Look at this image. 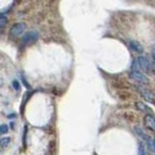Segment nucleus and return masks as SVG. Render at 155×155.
<instances>
[{"instance_id":"obj_1","label":"nucleus","mask_w":155,"mask_h":155,"mask_svg":"<svg viewBox=\"0 0 155 155\" xmlns=\"http://www.w3.org/2000/svg\"><path fill=\"white\" fill-rule=\"evenodd\" d=\"M134 131H135V133L137 134L145 143H147V147H148V149L150 150V151L155 153V142H154V140L150 138L147 134H145L144 131L140 127H139V126H135Z\"/></svg>"},{"instance_id":"obj_2","label":"nucleus","mask_w":155,"mask_h":155,"mask_svg":"<svg viewBox=\"0 0 155 155\" xmlns=\"http://www.w3.org/2000/svg\"><path fill=\"white\" fill-rule=\"evenodd\" d=\"M129 78L131 80L139 82V84H148L149 80L148 78L145 76L143 72H137V71H130L129 73Z\"/></svg>"},{"instance_id":"obj_3","label":"nucleus","mask_w":155,"mask_h":155,"mask_svg":"<svg viewBox=\"0 0 155 155\" xmlns=\"http://www.w3.org/2000/svg\"><path fill=\"white\" fill-rule=\"evenodd\" d=\"M25 29H26V24L25 23H23V22L16 23L11 27V29H10V35H11L12 37L16 38V37L21 35V34H22Z\"/></svg>"},{"instance_id":"obj_4","label":"nucleus","mask_w":155,"mask_h":155,"mask_svg":"<svg viewBox=\"0 0 155 155\" xmlns=\"http://www.w3.org/2000/svg\"><path fill=\"white\" fill-rule=\"evenodd\" d=\"M137 60L139 62V65L140 67V69H142L143 72H150L151 71V65H150V62L149 60L147 59V57L143 56V55H140L138 58H137Z\"/></svg>"},{"instance_id":"obj_5","label":"nucleus","mask_w":155,"mask_h":155,"mask_svg":"<svg viewBox=\"0 0 155 155\" xmlns=\"http://www.w3.org/2000/svg\"><path fill=\"white\" fill-rule=\"evenodd\" d=\"M39 37V34L37 31H29L26 32L22 37V42L24 44H30V43H34L35 41H37V39Z\"/></svg>"},{"instance_id":"obj_6","label":"nucleus","mask_w":155,"mask_h":155,"mask_svg":"<svg viewBox=\"0 0 155 155\" xmlns=\"http://www.w3.org/2000/svg\"><path fill=\"white\" fill-rule=\"evenodd\" d=\"M143 124L147 128L151 131H155V118L152 114H147L143 117Z\"/></svg>"},{"instance_id":"obj_7","label":"nucleus","mask_w":155,"mask_h":155,"mask_svg":"<svg viewBox=\"0 0 155 155\" xmlns=\"http://www.w3.org/2000/svg\"><path fill=\"white\" fill-rule=\"evenodd\" d=\"M140 95L143 96V98L145 101L150 102V103H154L155 97H154V95H153L152 92H150L149 90L144 89V88L140 89Z\"/></svg>"},{"instance_id":"obj_8","label":"nucleus","mask_w":155,"mask_h":155,"mask_svg":"<svg viewBox=\"0 0 155 155\" xmlns=\"http://www.w3.org/2000/svg\"><path fill=\"white\" fill-rule=\"evenodd\" d=\"M129 48L132 50L134 52L136 53H143V46L140 45V44L138 42V41H135V40H132V41H130L129 42Z\"/></svg>"},{"instance_id":"obj_9","label":"nucleus","mask_w":155,"mask_h":155,"mask_svg":"<svg viewBox=\"0 0 155 155\" xmlns=\"http://www.w3.org/2000/svg\"><path fill=\"white\" fill-rule=\"evenodd\" d=\"M135 107H136V109H137L138 110L143 111V113H147V114L150 113V109H149L148 107H147V105H145L144 103H143L142 101L136 102Z\"/></svg>"},{"instance_id":"obj_10","label":"nucleus","mask_w":155,"mask_h":155,"mask_svg":"<svg viewBox=\"0 0 155 155\" xmlns=\"http://www.w3.org/2000/svg\"><path fill=\"white\" fill-rule=\"evenodd\" d=\"M10 143H11V139H10L9 137H5V138L0 139V147H8V144Z\"/></svg>"},{"instance_id":"obj_11","label":"nucleus","mask_w":155,"mask_h":155,"mask_svg":"<svg viewBox=\"0 0 155 155\" xmlns=\"http://www.w3.org/2000/svg\"><path fill=\"white\" fill-rule=\"evenodd\" d=\"M131 71H137V72H143L140 67L139 65V62L137 59H135L132 63V66H131Z\"/></svg>"},{"instance_id":"obj_12","label":"nucleus","mask_w":155,"mask_h":155,"mask_svg":"<svg viewBox=\"0 0 155 155\" xmlns=\"http://www.w3.org/2000/svg\"><path fill=\"white\" fill-rule=\"evenodd\" d=\"M8 22V19L6 17L4 16H0V29L4 28L5 26H6V24Z\"/></svg>"},{"instance_id":"obj_13","label":"nucleus","mask_w":155,"mask_h":155,"mask_svg":"<svg viewBox=\"0 0 155 155\" xmlns=\"http://www.w3.org/2000/svg\"><path fill=\"white\" fill-rule=\"evenodd\" d=\"M8 131H9L8 125H6V124L0 125V134H6V133H8Z\"/></svg>"},{"instance_id":"obj_14","label":"nucleus","mask_w":155,"mask_h":155,"mask_svg":"<svg viewBox=\"0 0 155 155\" xmlns=\"http://www.w3.org/2000/svg\"><path fill=\"white\" fill-rule=\"evenodd\" d=\"M13 86H14V88H15V89L19 90V84H18V81H13Z\"/></svg>"},{"instance_id":"obj_15","label":"nucleus","mask_w":155,"mask_h":155,"mask_svg":"<svg viewBox=\"0 0 155 155\" xmlns=\"http://www.w3.org/2000/svg\"><path fill=\"white\" fill-rule=\"evenodd\" d=\"M152 57H153V60L155 62V48H153V51H152Z\"/></svg>"},{"instance_id":"obj_16","label":"nucleus","mask_w":155,"mask_h":155,"mask_svg":"<svg viewBox=\"0 0 155 155\" xmlns=\"http://www.w3.org/2000/svg\"><path fill=\"white\" fill-rule=\"evenodd\" d=\"M3 84H4L3 80H2V79H0V86H2V85H3Z\"/></svg>"}]
</instances>
